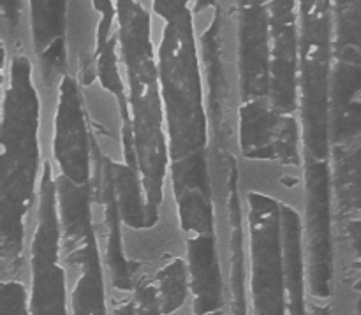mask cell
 <instances>
[{
    "instance_id": "3957f363",
    "label": "cell",
    "mask_w": 361,
    "mask_h": 315,
    "mask_svg": "<svg viewBox=\"0 0 361 315\" xmlns=\"http://www.w3.org/2000/svg\"><path fill=\"white\" fill-rule=\"evenodd\" d=\"M252 243V295L257 312H281L284 303V254L279 247L277 204L267 196L249 194Z\"/></svg>"
},
{
    "instance_id": "7a4b0ae2",
    "label": "cell",
    "mask_w": 361,
    "mask_h": 315,
    "mask_svg": "<svg viewBox=\"0 0 361 315\" xmlns=\"http://www.w3.org/2000/svg\"><path fill=\"white\" fill-rule=\"evenodd\" d=\"M56 178L46 162L39 194L37 221L30 242L32 309L30 312L63 314L66 309V275L60 268L59 217H56Z\"/></svg>"
},
{
    "instance_id": "277c9868",
    "label": "cell",
    "mask_w": 361,
    "mask_h": 315,
    "mask_svg": "<svg viewBox=\"0 0 361 315\" xmlns=\"http://www.w3.org/2000/svg\"><path fill=\"white\" fill-rule=\"evenodd\" d=\"M28 295L25 285L18 278H4L2 285V312L28 314Z\"/></svg>"
},
{
    "instance_id": "5b68a950",
    "label": "cell",
    "mask_w": 361,
    "mask_h": 315,
    "mask_svg": "<svg viewBox=\"0 0 361 315\" xmlns=\"http://www.w3.org/2000/svg\"><path fill=\"white\" fill-rule=\"evenodd\" d=\"M224 2V0H221ZM196 11L201 14H208L210 18L217 16L219 13L222 11V6L219 4V0H196Z\"/></svg>"
},
{
    "instance_id": "6da1fadb",
    "label": "cell",
    "mask_w": 361,
    "mask_h": 315,
    "mask_svg": "<svg viewBox=\"0 0 361 315\" xmlns=\"http://www.w3.org/2000/svg\"><path fill=\"white\" fill-rule=\"evenodd\" d=\"M30 66L27 53H14L13 80L4 99V275L11 270V278L20 277L23 268L27 214H30L39 169V104Z\"/></svg>"
}]
</instances>
